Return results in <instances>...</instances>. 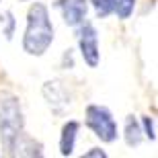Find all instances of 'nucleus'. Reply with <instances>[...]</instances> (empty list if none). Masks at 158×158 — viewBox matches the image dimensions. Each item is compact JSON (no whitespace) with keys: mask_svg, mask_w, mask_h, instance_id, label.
<instances>
[{"mask_svg":"<svg viewBox=\"0 0 158 158\" xmlns=\"http://www.w3.org/2000/svg\"><path fill=\"white\" fill-rule=\"evenodd\" d=\"M53 41V25L47 6L35 2L27 12V29L23 37V49L29 56H43Z\"/></svg>","mask_w":158,"mask_h":158,"instance_id":"f257e3e1","label":"nucleus"},{"mask_svg":"<svg viewBox=\"0 0 158 158\" xmlns=\"http://www.w3.org/2000/svg\"><path fill=\"white\" fill-rule=\"evenodd\" d=\"M23 134L25 119L19 97H15L8 90H0V142L6 154L12 156V150Z\"/></svg>","mask_w":158,"mask_h":158,"instance_id":"f03ea898","label":"nucleus"},{"mask_svg":"<svg viewBox=\"0 0 158 158\" xmlns=\"http://www.w3.org/2000/svg\"><path fill=\"white\" fill-rule=\"evenodd\" d=\"M86 127L101 142L109 144V142L117 140V123L113 119L111 111L103 105H88L86 107Z\"/></svg>","mask_w":158,"mask_h":158,"instance_id":"7ed1b4c3","label":"nucleus"},{"mask_svg":"<svg viewBox=\"0 0 158 158\" xmlns=\"http://www.w3.org/2000/svg\"><path fill=\"white\" fill-rule=\"evenodd\" d=\"M78 47H80V53H82V60L86 62L88 68H97L99 66V58H101V52H99V35L90 23H80L78 25Z\"/></svg>","mask_w":158,"mask_h":158,"instance_id":"20e7f679","label":"nucleus"},{"mask_svg":"<svg viewBox=\"0 0 158 158\" xmlns=\"http://www.w3.org/2000/svg\"><path fill=\"white\" fill-rule=\"evenodd\" d=\"M43 97H45L47 105L56 115H64L70 109V93L60 80H49L43 84Z\"/></svg>","mask_w":158,"mask_h":158,"instance_id":"39448f33","label":"nucleus"},{"mask_svg":"<svg viewBox=\"0 0 158 158\" xmlns=\"http://www.w3.org/2000/svg\"><path fill=\"white\" fill-rule=\"evenodd\" d=\"M53 6L62 12L68 27H78L86 19V0H56Z\"/></svg>","mask_w":158,"mask_h":158,"instance_id":"423d86ee","label":"nucleus"},{"mask_svg":"<svg viewBox=\"0 0 158 158\" xmlns=\"http://www.w3.org/2000/svg\"><path fill=\"white\" fill-rule=\"evenodd\" d=\"M78 129H80L78 121H68L62 127V135H60V154L62 156H70L74 152V142H76Z\"/></svg>","mask_w":158,"mask_h":158,"instance_id":"0eeeda50","label":"nucleus"},{"mask_svg":"<svg viewBox=\"0 0 158 158\" xmlns=\"http://www.w3.org/2000/svg\"><path fill=\"white\" fill-rule=\"evenodd\" d=\"M140 142H142V127H140V123L135 121L134 115H129L125 119V144L135 148V146H140Z\"/></svg>","mask_w":158,"mask_h":158,"instance_id":"6e6552de","label":"nucleus"},{"mask_svg":"<svg viewBox=\"0 0 158 158\" xmlns=\"http://www.w3.org/2000/svg\"><path fill=\"white\" fill-rule=\"evenodd\" d=\"M111 2V12H115L119 19H129L135 8V0H109Z\"/></svg>","mask_w":158,"mask_h":158,"instance_id":"1a4fd4ad","label":"nucleus"},{"mask_svg":"<svg viewBox=\"0 0 158 158\" xmlns=\"http://www.w3.org/2000/svg\"><path fill=\"white\" fill-rule=\"evenodd\" d=\"M0 27H2V33H4L6 39H12V35H15V27H17V21H15V17H12L10 10L0 12Z\"/></svg>","mask_w":158,"mask_h":158,"instance_id":"9d476101","label":"nucleus"},{"mask_svg":"<svg viewBox=\"0 0 158 158\" xmlns=\"http://www.w3.org/2000/svg\"><path fill=\"white\" fill-rule=\"evenodd\" d=\"M94 6V12H97V17L99 19H107L111 15V2L109 0H90Z\"/></svg>","mask_w":158,"mask_h":158,"instance_id":"9b49d317","label":"nucleus"},{"mask_svg":"<svg viewBox=\"0 0 158 158\" xmlns=\"http://www.w3.org/2000/svg\"><path fill=\"white\" fill-rule=\"evenodd\" d=\"M142 125H144V131H142V134L146 135L148 140H156V135H154V121H152V117H142Z\"/></svg>","mask_w":158,"mask_h":158,"instance_id":"f8f14e48","label":"nucleus"},{"mask_svg":"<svg viewBox=\"0 0 158 158\" xmlns=\"http://www.w3.org/2000/svg\"><path fill=\"white\" fill-rule=\"evenodd\" d=\"M90 156H99V158H105L107 152H103L101 148H90L88 152H84V158H90Z\"/></svg>","mask_w":158,"mask_h":158,"instance_id":"ddd939ff","label":"nucleus"},{"mask_svg":"<svg viewBox=\"0 0 158 158\" xmlns=\"http://www.w3.org/2000/svg\"><path fill=\"white\" fill-rule=\"evenodd\" d=\"M23 2H29V0H23Z\"/></svg>","mask_w":158,"mask_h":158,"instance_id":"4468645a","label":"nucleus"},{"mask_svg":"<svg viewBox=\"0 0 158 158\" xmlns=\"http://www.w3.org/2000/svg\"><path fill=\"white\" fill-rule=\"evenodd\" d=\"M0 2H2V0H0Z\"/></svg>","mask_w":158,"mask_h":158,"instance_id":"2eb2a0df","label":"nucleus"}]
</instances>
